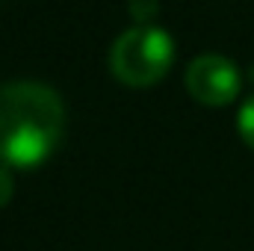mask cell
<instances>
[{
  "label": "cell",
  "mask_w": 254,
  "mask_h": 251,
  "mask_svg": "<svg viewBox=\"0 0 254 251\" xmlns=\"http://www.w3.org/2000/svg\"><path fill=\"white\" fill-rule=\"evenodd\" d=\"M65 130L63 98L30 80L0 86V166L33 169L60 145Z\"/></svg>",
  "instance_id": "6da1fadb"
},
{
  "label": "cell",
  "mask_w": 254,
  "mask_h": 251,
  "mask_svg": "<svg viewBox=\"0 0 254 251\" xmlns=\"http://www.w3.org/2000/svg\"><path fill=\"white\" fill-rule=\"evenodd\" d=\"M187 89L204 107H225V104L237 101V95L243 89V77L228 57L204 54V57L192 60L187 68Z\"/></svg>",
  "instance_id": "3957f363"
},
{
  "label": "cell",
  "mask_w": 254,
  "mask_h": 251,
  "mask_svg": "<svg viewBox=\"0 0 254 251\" xmlns=\"http://www.w3.org/2000/svg\"><path fill=\"white\" fill-rule=\"evenodd\" d=\"M127 9L130 15L139 21V27L151 24V18L157 15V0H127Z\"/></svg>",
  "instance_id": "5b68a950"
},
{
  "label": "cell",
  "mask_w": 254,
  "mask_h": 251,
  "mask_svg": "<svg viewBox=\"0 0 254 251\" xmlns=\"http://www.w3.org/2000/svg\"><path fill=\"white\" fill-rule=\"evenodd\" d=\"M237 127H240V136L243 142L254 151V95L240 107V116H237Z\"/></svg>",
  "instance_id": "277c9868"
},
{
  "label": "cell",
  "mask_w": 254,
  "mask_h": 251,
  "mask_svg": "<svg viewBox=\"0 0 254 251\" xmlns=\"http://www.w3.org/2000/svg\"><path fill=\"white\" fill-rule=\"evenodd\" d=\"M175 63V42L160 27H133L125 30L113 51H110V68L113 74L133 89H145L160 83Z\"/></svg>",
  "instance_id": "7a4b0ae2"
},
{
  "label": "cell",
  "mask_w": 254,
  "mask_h": 251,
  "mask_svg": "<svg viewBox=\"0 0 254 251\" xmlns=\"http://www.w3.org/2000/svg\"><path fill=\"white\" fill-rule=\"evenodd\" d=\"M12 192H15L12 175H9V169H6V166H0V207H6V204H9Z\"/></svg>",
  "instance_id": "8992f818"
}]
</instances>
